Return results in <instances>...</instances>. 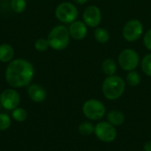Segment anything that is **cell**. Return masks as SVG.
<instances>
[{"label": "cell", "instance_id": "1", "mask_svg": "<svg viewBox=\"0 0 151 151\" xmlns=\"http://www.w3.org/2000/svg\"><path fill=\"white\" fill-rule=\"evenodd\" d=\"M35 68L33 65L23 58L12 59L6 66L5 80L12 88H23L33 80Z\"/></svg>", "mask_w": 151, "mask_h": 151}, {"label": "cell", "instance_id": "2", "mask_svg": "<svg viewBox=\"0 0 151 151\" xmlns=\"http://www.w3.org/2000/svg\"><path fill=\"white\" fill-rule=\"evenodd\" d=\"M47 40L50 48L55 50H63L70 42L69 30L63 25L56 26L49 33Z\"/></svg>", "mask_w": 151, "mask_h": 151}, {"label": "cell", "instance_id": "3", "mask_svg": "<svg viewBox=\"0 0 151 151\" xmlns=\"http://www.w3.org/2000/svg\"><path fill=\"white\" fill-rule=\"evenodd\" d=\"M126 88L123 79L117 75L108 76L103 83V93L109 100L119 99L124 93Z\"/></svg>", "mask_w": 151, "mask_h": 151}, {"label": "cell", "instance_id": "4", "mask_svg": "<svg viewBox=\"0 0 151 151\" xmlns=\"http://www.w3.org/2000/svg\"><path fill=\"white\" fill-rule=\"evenodd\" d=\"M82 111L86 118L91 120L101 119L106 112L104 104L96 99H89L86 101L82 106Z\"/></svg>", "mask_w": 151, "mask_h": 151}, {"label": "cell", "instance_id": "5", "mask_svg": "<svg viewBox=\"0 0 151 151\" xmlns=\"http://www.w3.org/2000/svg\"><path fill=\"white\" fill-rule=\"evenodd\" d=\"M57 19L63 23H69L75 21L78 17V10L76 6L69 2L59 4L55 11Z\"/></svg>", "mask_w": 151, "mask_h": 151}, {"label": "cell", "instance_id": "6", "mask_svg": "<svg viewBox=\"0 0 151 151\" xmlns=\"http://www.w3.org/2000/svg\"><path fill=\"white\" fill-rule=\"evenodd\" d=\"M139 55L133 49L122 50L119 56V64L126 71H134L139 65Z\"/></svg>", "mask_w": 151, "mask_h": 151}, {"label": "cell", "instance_id": "7", "mask_svg": "<svg viewBox=\"0 0 151 151\" xmlns=\"http://www.w3.org/2000/svg\"><path fill=\"white\" fill-rule=\"evenodd\" d=\"M96 136L104 142H111L117 137L116 127L109 122H99L95 126Z\"/></svg>", "mask_w": 151, "mask_h": 151}, {"label": "cell", "instance_id": "8", "mask_svg": "<svg viewBox=\"0 0 151 151\" xmlns=\"http://www.w3.org/2000/svg\"><path fill=\"white\" fill-rule=\"evenodd\" d=\"M143 33L142 23L139 19H131L126 23L123 28V36L128 42L138 40Z\"/></svg>", "mask_w": 151, "mask_h": 151}, {"label": "cell", "instance_id": "9", "mask_svg": "<svg viewBox=\"0 0 151 151\" xmlns=\"http://www.w3.org/2000/svg\"><path fill=\"white\" fill-rule=\"evenodd\" d=\"M20 103L19 94L13 88L4 89L0 95V104L5 110H14Z\"/></svg>", "mask_w": 151, "mask_h": 151}, {"label": "cell", "instance_id": "10", "mask_svg": "<svg viewBox=\"0 0 151 151\" xmlns=\"http://www.w3.org/2000/svg\"><path fill=\"white\" fill-rule=\"evenodd\" d=\"M101 19H102L101 11L96 5H90L87 7L83 12L84 23L90 27H97L100 24Z\"/></svg>", "mask_w": 151, "mask_h": 151}, {"label": "cell", "instance_id": "11", "mask_svg": "<svg viewBox=\"0 0 151 151\" xmlns=\"http://www.w3.org/2000/svg\"><path fill=\"white\" fill-rule=\"evenodd\" d=\"M70 36L74 40H82L86 37L88 33L87 25L80 20H75L70 24L68 28Z\"/></svg>", "mask_w": 151, "mask_h": 151}, {"label": "cell", "instance_id": "12", "mask_svg": "<svg viewBox=\"0 0 151 151\" xmlns=\"http://www.w3.org/2000/svg\"><path fill=\"white\" fill-rule=\"evenodd\" d=\"M27 94L32 101L42 103L46 99L47 92L43 87L39 84H31L27 88Z\"/></svg>", "mask_w": 151, "mask_h": 151}, {"label": "cell", "instance_id": "13", "mask_svg": "<svg viewBox=\"0 0 151 151\" xmlns=\"http://www.w3.org/2000/svg\"><path fill=\"white\" fill-rule=\"evenodd\" d=\"M14 57V50L8 43L0 44V62L10 63Z\"/></svg>", "mask_w": 151, "mask_h": 151}, {"label": "cell", "instance_id": "14", "mask_svg": "<svg viewBox=\"0 0 151 151\" xmlns=\"http://www.w3.org/2000/svg\"><path fill=\"white\" fill-rule=\"evenodd\" d=\"M107 119L108 122L113 125L114 127H119L121 126L125 121V116L124 114L119 111H111L107 114Z\"/></svg>", "mask_w": 151, "mask_h": 151}, {"label": "cell", "instance_id": "15", "mask_svg": "<svg viewBox=\"0 0 151 151\" xmlns=\"http://www.w3.org/2000/svg\"><path fill=\"white\" fill-rule=\"evenodd\" d=\"M102 69H103V72L107 76H112V75H115V73L117 71V65L114 60L111 58H107L103 62Z\"/></svg>", "mask_w": 151, "mask_h": 151}, {"label": "cell", "instance_id": "16", "mask_svg": "<svg viewBox=\"0 0 151 151\" xmlns=\"http://www.w3.org/2000/svg\"><path fill=\"white\" fill-rule=\"evenodd\" d=\"M95 38L99 43H106L110 39V33L104 27H98L95 30Z\"/></svg>", "mask_w": 151, "mask_h": 151}, {"label": "cell", "instance_id": "17", "mask_svg": "<svg viewBox=\"0 0 151 151\" xmlns=\"http://www.w3.org/2000/svg\"><path fill=\"white\" fill-rule=\"evenodd\" d=\"M12 116L13 119H15L18 122H23L27 119V112L26 111L25 109L17 107L16 109L12 110Z\"/></svg>", "mask_w": 151, "mask_h": 151}, {"label": "cell", "instance_id": "18", "mask_svg": "<svg viewBox=\"0 0 151 151\" xmlns=\"http://www.w3.org/2000/svg\"><path fill=\"white\" fill-rule=\"evenodd\" d=\"M79 132L83 135H90L95 133V126L91 122H83L79 126Z\"/></svg>", "mask_w": 151, "mask_h": 151}, {"label": "cell", "instance_id": "19", "mask_svg": "<svg viewBox=\"0 0 151 151\" xmlns=\"http://www.w3.org/2000/svg\"><path fill=\"white\" fill-rule=\"evenodd\" d=\"M11 7L16 13L23 12L27 8V1L26 0H12Z\"/></svg>", "mask_w": 151, "mask_h": 151}, {"label": "cell", "instance_id": "20", "mask_svg": "<svg viewBox=\"0 0 151 151\" xmlns=\"http://www.w3.org/2000/svg\"><path fill=\"white\" fill-rule=\"evenodd\" d=\"M127 83L132 87H136L141 82V76L140 74L135 71H130L127 76Z\"/></svg>", "mask_w": 151, "mask_h": 151}, {"label": "cell", "instance_id": "21", "mask_svg": "<svg viewBox=\"0 0 151 151\" xmlns=\"http://www.w3.org/2000/svg\"><path fill=\"white\" fill-rule=\"evenodd\" d=\"M142 69L146 75L151 77V54H148L142 59Z\"/></svg>", "mask_w": 151, "mask_h": 151}, {"label": "cell", "instance_id": "22", "mask_svg": "<svg viewBox=\"0 0 151 151\" xmlns=\"http://www.w3.org/2000/svg\"><path fill=\"white\" fill-rule=\"evenodd\" d=\"M50 47V44H49V42L47 39H44V38H40L38 39L35 43V48L37 51H40V52H43V51H46Z\"/></svg>", "mask_w": 151, "mask_h": 151}, {"label": "cell", "instance_id": "23", "mask_svg": "<svg viewBox=\"0 0 151 151\" xmlns=\"http://www.w3.org/2000/svg\"><path fill=\"white\" fill-rule=\"evenodd\" d=\"M11 119L5 113H0V131H4L8 129L11 126Z\"/></svg>", "mask_w": 151, "mask_h": 151}, {"label": "cell", "instance_id": "24", "mask_svg": "<svg viewBox=\"0 0 151 151\" xmlns=\"http://www.w3.org/2000/svg\"><path fill=\"white\" fill-rule=\"evenodd\" d=\"M143 43L149 50H151V29L148 30L145 33L143 38Z\"/></svg>", "mask_w": 151, "mask_h": 151}, {"label": "cell", "instance_id": "25", "mask_svg": "<svg viewBox=\"0 0 151 151\" xmlns=\"http://www.w3.org/2000/svg\"><path fill=\"white\" fill-rule=\"evenodd\" d=\"M144 151H151V141L150 142H147L145 144H144Z\"/></svg>", "mask_w": 151, "mask_h": 151}, {"label": "cell", "instance_id": "26", "mask_svg": "<svg viewBox=\"0 0 151 151\" xmlns=\"http://www.w3.org/2000/svg\"><path fill=\"white\" fill-rule=\"evenodd\" d=\"M75 3L79 4H84L88 2V0H73Z\"/></svg>", "mask_w": 151, "mask_h": 151}, {"label": "cell", "instance_id": "27", "mask_svg": "<svg viewBox=\"0 0 151 151\" xmlns=\"http://www.w3.org/2000/svg\"><path fill=\"white\" fill-rule=\"evenodd\" d=\"M0 109H1V104H0Z\"/></svg>", "mask_w": 151, "mask_h": 151}]
</instances>
